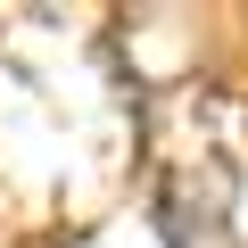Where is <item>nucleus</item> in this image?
<instances>
[{"mask_svg": "<svg viewBox=\"0 0 248 248\" xmlns=\"http://www.w3.org/2000/svg\"><path fill=\"white\" fill-rule=\"evenodd\" d=\"M157 223H166V248H240L232 215H223L215 199H190V190H174Z\"/></svg>", "mask_w": 248, "mask_h": 248, "instance_id": "obj_1", "label": "nucleus"}]
</instances>
